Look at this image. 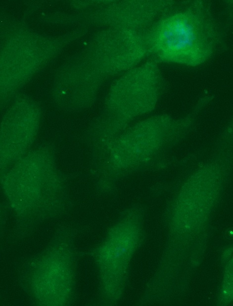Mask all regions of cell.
I'll use <instances>...</instances> for the list:
<instances>
[{"mask_svg": "<svg viewBox=\"0 0 233 306\" xmlns=\"http://www.w3.org/2000/svg\"><path fill=\"white\" fill-rule=\"evenodd\" d=\"M76 231L69 227L59 229L41 253L22 263L20 284L37 304L69 305L74 300L76 276Z\"/></svg>", "mask_w": 233, "mask_h": 306, "instance_id": "obj_2", "label": "cell"}, {"mask_svg": "<svg viewBox=\"0 0 233 306\" xmlns=\"http://www.w3.org/2000/svg\"><path fill=\"white\" fill-rule=\"evenodd\" d=\"M220 37L210 7L203 1L184 2L149 30L147 51L160 60L195 66L216 51Z\"/></svg>", "mask_w": 233, "mask_h": 306, "instance_id": "obj_1", "label": "cell"}, {"mask_svg": "<svg viewBox=\"0 0 233 306\" xmlns=\"http://www.w3.org/2000/svg\"><path fill=\"white\" fill-rule=\"evenodd\" d=\"M144 213L139 207L124 211L103 241L87 253L95 263L102 306L118 304L125 291L132 258L144 239Z\"/></svg>", "mask_w": 233, "mask_h": 306, "instance_id": "obj_3", "label": "cell"}]
</instances>
